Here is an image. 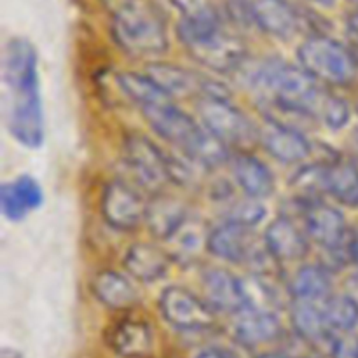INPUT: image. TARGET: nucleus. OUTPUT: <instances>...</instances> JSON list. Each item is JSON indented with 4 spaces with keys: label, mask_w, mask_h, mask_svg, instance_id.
Masks as SVG:
<instances>
[{
    "label": "nucleus",
    "mask_w": 358,
    "mask_h": 358,
    "mask_svg": "<svg viewBox=\"0 0 358 358\" xmlns=\"http://www.w3.org/2000/svg\"><path fill=\"white\" fill-rule=\"evenodd\" d=\"M3 80L9 87V131L21 145L44 142V110L38 91L37 52L31 42L13 37L3 49Z\"/></svg>",
    "instance_id": "nucleus-1"
},
{
    "label": "nucleus",
    "mask_w": 358,
    "mask_h": 358,
    "mask_svg": "<svg viewBox=\"0 0 358 358\" xmlns=\"http://www.w3.org/2000/svg\"><path fill=\"white\" fill-rule=\"evenodd\" d=\"M177 35L199 65L215 72H236L247 62V45L236 35L224 30L222 20H180Z\"/></svg>",
    "instance_id": "nucleus-2"
},
{
    "label": "nucleus",
    "mask_w": 358,
    "mask_h": 358,
    "mask_svg": "<svg viewBox=\"0 0 358 358\" xmlns=\"http://www.w3.org/2000/svg\"><path fill=\"white\" fill-rule=\"evenodd\" d=\"M112 35L119 48L135 58L159 56L168 49L163 20L150 6L136 0L124 2L112 17Z\"/></svg>",
    "instance_id": "nucleus-3"
},
{
    "label": "nucleus",
    "mask_w": 358,
    "mask_h": 358,
    "mask_svg": "<svg viewBox=\"0 0 358 358\" xmlns=\"http://www.w3.org/2000/svg\"><path fill=\"white\" fill-rule=\"evenodd\" d=\"M301 66L317 83L327 86H350L357 80L358 66L346 44L327 35H311L297 51Z\"/></svg>",
    "instance_id": "nucleus-4"
},
{
    "label": "nucleus",
    "mask_w": 358,
    "mask_h": 358,
    "mask_svg": "<svg viewBox=\"0 0 358 358\" xmlns=\"http://www.w3.org/2000/svg\"><path fill=\"white\" fill-rule=\"evenodd\" d=\"M206 250L220 261L250 266L255 275H271V264H278L269 254L264 238L259 240L252 227L226 220L210 231Z\"/></svg>",
    "instance_id": "nucleus-5"
},
{
    "label": "nucleus",
    "mask_w": 358,
    "mask_h": 358,
    "mask_svg": "<svg viewBox=\"0 0 358 358\" xmlns=\"http://www.w3.org/2000/svg\"><path fill=\"white\" fill-rule=\"evenodd\" d=\"M203 126L227 147L245 149L259 142V128L234 107L224 93H206L198 100Z\"/></svg>",
    "instance_id": "nucleus-6"
},
{
    "label": "nucleus",
    "mask_w": 358,
    "mask_h": 358,
    "mask_svg": "<svg viewBox=\"0 0 358 358\" xmlns=\"http://www.w3.org/2000/svg\"><path fill=\"white\" fill-rule=\"evenodd\" d=\"M124 166L135 187L156 196L171 182L168 156L147 136L129 135L124 140Z\"/></svg>",
    "instance_id": "nucleus-7"
},
{
    "label": "nucleus",
    "mask_w": 358,
    "mask_h": 358,
    "mask_svg": "<svg viewBox=\"0 0 358 358\" xmlns=\"http://www.w3.org/2000/svg\"><path fill=\"white\" fill-rule=\"evenodd\" d=\"M159 310L164 320L184 332L208 331L215 325V311L205 299L184 287H168L159 297Z\"/></svg>",
    "instance_id": "nucleus-8"
},
{
    "label": "nucleus",
    "mask_w": 358,
    "mask_h": 358,
    "mask_svg": "<svg viewBox=\"0 0 358 358\" xmlns=\"http://www.w3.org/2000/svg\"><path fill=\"white\" fill-rule=\"evenodd\" d=\"M147 203L128 180H110L101 194V215L119 231H131L145 222Z\"/></svg>",
    "instance_id": "nucleus-9"
},
{
    "label": "nucleus",
    "mask_w": 358,
    "mask_h": 358,
    "mask_svg": "<svg viewBox=\"0 0 358 358\" xmlns=\"http://www.w3.org/2000/svg\"><path fill=\"white\" fill-rule=\"evenodd\" d=\"M303 206V222L304 227H306L308 236H310L311 241L320 245L325 252L343 247L350 240L352 229L346 224V219L341 210L334 208L331 205H325L324 201H317Z\"/></svg>",
    "instance_id": "nucleus-10"
},
{
    "label": "nucleus",
    "mask_w": 358,
    "mask_h": 358,
    "mask_svg": "<svg viewBox=\"0 0 358 358\" xmlns=\"http://www.w3.org/2000/svg\"><path fill=\"white\" fill-rule=\"evenodd\" d=\"M310 236L304 224L301 226L292 215L283 213L268 226L264 233V243L269 254L278 264L301 261L310 252Z\"/></svg>",
    "instance_id": "nucleus-11"
},
{
    "label": "nucleus",
    "mask_w": 358,
    "mask_h": 358,
    "mask_svg": "<svg viewBox=\"0 0 358 358\" xmlns=\"http://www.w3.org/2000/svg\"><path fill=\"white\" fill-rule=\"evenodd\" d=\"M107 343L122 358H149L154 353L156 336L152 325L138 317H122L110 325Z\"/></svg>",
    "instance_id": "nucleus-12"
},
{
    "label": "nucleus",
    "mask_w": 358,
    "mask_h": 358,
    "mask_svg": "<svg viewBox=\"0 0 358 358\" xmlns=\"http://www.w3.org/2000/svg\"><path fill=\"white\" fill-rule=\"evenodd\" d=\"M254 24L264 34L289 41L299 34L306 16L289 0H252Z\"/></svg>",
    "instance_id": "nucleus-13"
},
{
    "label": "nucleus",
    "mask_w": 358,
    "mask_h": 358,
    "mask_svg": "<svg viewBox=\"0 0 358 358\" xmlns=\"http://www.w3.org/2000/svg\"><path fill=\"white\" fill-rule=\"evenodd\" d=\"M259 142L269 156L285 164L301 163L311 154V143L306 135L301 129L280 122L266 121L264 128H259Z\"/></svg>",
    "instance_id": "nucleus-14"
},
{
    "label": "nucleus",
    "mask_w": 358,
    "mask_h": 358,
    "mask_svg": "<svg viewBox=\"0 0 358 358\" xmlns=\"http://www.w3.org/2000/svg\"><path fill=\"white\" fill-rule=\"evenodd\" d=\"M201 289L206 304L213 311L234 315L245 308L241 278L222 268H206L201 273Z\"/></svg>",
    "instance_id": "nucleus-15"
},
{
    "label": "nucleus",
    "mask_w": 358,
    "mask_h": 358,
    "mask_svg": "<svg viewBox=\"0 0 358 358\" xmlns=\"http://www.w3.org/2000/svg\"><path fill=\"white\" fill-rule=\"evenodd\" d=\"M233 317L234 339L247 348L268 345L282 336V324L276 313H271V311L243 308Z\"/></svg>",
    "instance_id": "nucleus-16"
},
{
    "label": "nucleus",
    "mask_w": 358,
    "mask_h": 358,
    "mask_svg": "<svg viewBox=\"0 0 358 358\" xmlns=\"http://www.w3.org/2000/svg\"><path fill=\"white\" fill-rule=\"evenodd\" d=\"M44 203V191L41 184L30 175H20L14 180L6 182L0 189V208L13 222L27 219Z\"/></svg>",
    "instance_id": "nucleus-17"
},
{
    "label": "nucleus",
    "mask_w": 358,
    "mask_h": 358,
    "mask_svg": "<svg viewBox=\"0 0 358 358\" xmlns=\"http://www.w3.org/2000/svg\"><path fill=\"white\" fill-rule=\"evenodd\" d=\"M229 164L231 173H233L238 187L243 191L245 196L262 199L273 194L275 177H273L271 170L254 154L240 150L234 156H231Z\"/></svg>",
    "instance_id": "nucleus-18"
},
{
    "label": "nucleus",
    "mask_w": 358,
    "mask_h": 358,
    "mask_svg": "<svg viewBox=\"0 0 358 358\" xmlns=\"http://www.w3.org/2000/svg\"><path fill=\"white\" fill-rule=\"evenodd\" d=\"M170 254L152 243L131 245L122 259L126 273L143 283L157 282L163 278L170 269Z\"/></svg>",
    "instance_id": "nucleus-19"
},
{
    "label": "nucleus",
    "mask_w": 358,
    "mask_h": 358,
    "mask_svg": "<svg viewBox=\"0 0 358 358\" xmlns=\"http://www.w3.org/2000/svg\"><path fill=\"white\" fill-rule=\"evenodd\" d=\"M147 76L171 98L187 96L198 93L199 96L206 93L210 83L198 73L184 69V66L171 65V63H150L147 65Z\"/></svg>",
    "instance_id": "nucleus-20"
},
{
    "label": "nucleus",
    "mask_w": 358,
    "mask_h": 358,
    "mask_svg": "<svg viewBox=\"0 0 358 358\" xmlns=\"http://www.w3.org/2000/svg\"><path fill=\"white\" fill-rule=\"evenodd\" d=\"M187 222V208L178 198L164 192L156 194L147 203L145 224L159 240H170Z\"/></svg>",
    "instance_id": "nucleus-21"
},
{
    "label": "nucleus",
    "mask_w": 358,
    "mask_h": 358,
    "mask_svg": "<svg viewBox=\"0 0 358 358\" xmlns=\"http://www.w3.org/2000/svg\"><path fill=\"white\" fill-rule=\"evenodd\" d=\"M334 271L322 264H304L296 271L289 283V292L294 301L324 303L332 296Z\"/></svg>",
    "instance_id": "nucleus-22"
},
{
    "label": "nucleus",
    "mask_w": 358,
    "mask_h": 358,
    "mask_svg": "<svg viewBox=\"0 0 358 358\" xmlns=\"http://www.w3.org/2000/svg\"><path fill=\"white\" fill-rule=\"evenodd\" d=\"M91 289H93L94 297L108 310L126 311L131 310L138 303V292L135 285L124 275L112 269L98 273L93 278Z\"/></svg>",
    "instance_id": "nucleus-23"
},
{
    "label": "nucleus",
    "mask_w": 358,
    "mask_h": 358,
    "mask_svg": "<svg viewBox=\"0 0 358 358\" xmlns=\"http://www.w3.org/2000/svg\"><path fill=\"white\" fill-rule=\"evenodd\" d=\"M290 318L296 334L306 343L334 341L336 334L331 331L325 318L324 303H310V301H292Z\"/></svg>",
    "instance_id": "nucleus-24"
},
{
    "label": "nucleus",
    "mask_w": 358,
    "mask_h": 358,
    "mask_svg": "<svg viewBox=\"0 0 358 358\" xmlns=\"http://www.w3.org/2000/svg\"><path fill=\"white\" fill-rule=\"evenodd\" d=\"M327 194L348 208H358V166L355 161L336 157L327 164Z\"/></svg>",
    "instance_id": "nucleus-25"
},
{
    "label": "nucleus",
    "mask_w": 358,
    "mask_h": 358,
    "mask_svg": "<svg viewBox=\"0 0 358 358\" xmlns=\"http://www.w3.org/2000/svg\"><path fill=\"white\" fill-rule=\"evenodd\" d=\"M117 84L122 93L140 107V110L163 101L173 100L170 94L164 93L147 73L122 72L117 76Z\"/></svg>",
    "instance_id": "nucleus-26"
},
{
    "label": "nucleus",
    "mask_w": 358,
    "mask_h": 358,
    "mask_svg": "<svg viewBox=\"0 0 358 358\" xmlns=\"http://www.w3.org/2000/svg\"><path fill=\"white\" fill-rule=\"evenodd\" d=\"M290 187L296 191V201L303 205L322 201L327 194V164L317 163L299 168L290 178Z\"/></svg>",
    "instance_id": "nucleus-27"
},
{
    "label": "nucleus",
    "mask_w": 358,
    "mask_h": 358,
    "mask_svg": "<svg viewBox=\"0 0 358 358\" xmlns=\"http://www.w3.org/2000/svg\"><path fill=\"white\" fill-rule=\"evenodd\" d=\"M324 311L329 327L336 336L355 332L358 327V303L346 294H332L324 301Z\"/></svg>",
    "instance_id": "nucleus-28"
},
{
    "label": "nucleus",
    "mask_w": 358,
    "mask_h": 358,
    "mask_svg": "<svg viewBox=\"0 0 358 358\" xmlns=\"http://www.w3.org/2000/svg\"><path fill=\"white\" fill-rule=\"evenodd\" d=\"M208 233H201L194 222L187 219V222L173 234L168 241V254L171 259L180 262H189L198 255L201 247H208Z\"/></svg>",
    "instance_id": "nucleus-29"
},
{
    "label": "nucleus",
    "mask_w": 358,
    "mask_h": 358,
    "mask_svg": "<svg viewBox=\"0 0 358 358\" xmlns=\"http://www.w3.org/2000/svg\"><path fill=\"white\" fill-rule=\"evenodd\" d=\"M224 203H226V213H224L226 222L254 227L266 217V210L261 205V199L243 196V198H229Z\"/></svg>",
    "instance_id": "nucleus-30"
},
{
    "label": "nucleus",
    "mask_w": 358,
    "mask_h": 358,
    "mask_svg": "<svg viewBox=\"0 0 358 358\" xmlns=\"http://www.w3.org/2000/svg\"><path fill=\"white\" fill-rule=\"evenodd\" d=\"M350 119H352V107L348 101L329 93L318 114V121H322L331 129H343L348 124Z\"/></svg>",
    "instance_id": "nucleus-31"
},
{
    "label": "nucleus",
    "mask_w": 358,
    "mask_h": 358,
    "mask_svg": "<svg viewBox=\"0 0 358 358\" xmlns=\"http://www.w3.org/2000/svg\"><path fill=\"white\" fill-rule=\"evenodd\" d=\"M175 9L180 13V20L208 21L222 20L219 7L213 0H171Z\"/></svg>",
    "instance_id": "nucleus-32"
},
{
    "label": "nucleus",
    "mask_w": 358,
    "mask_h": 358,
    "mask_svg": "<svg viewBox=\"0 0 358 358\" xmlns=\"http://www.w3.org/2000/svg\"><path fill=\"white\" fill-rule=\"evenodd\" d=\"M332 358H358V334H338L331 343Z\"/></svg>",
    "instance_id": "nucleus-33"
},
{
    "label": "nucleus",
    "mask_w": 358,
    "mask_h": 358,
    "mask_svg": "<svg viewBox=\"0 0 358 358\" xmlns=\"http://www.w3.org/2000/svg\"><path fill=\"white\" fill-rule=\"evenodd\" d=\"M226 10L236 24H254L252 0H227Z\"/></svg>",
    "instance_id": "nucleus-34"
},
{
    "label": "nucleus",
    "mask_w": 358,
    "mask_h": 358,
    "mask_svg": "<svg viewBox=\"0 0 358 358\" xmlns=\"http://www.w3.org/2000/svg\"><path fill=\"white\" fill-rule=\"evenodd\" d=\"M346 41H348L346 48L350 49L358 66V13L350 16L348 24H346Z\"/></svg>",
    "instance_id": "nucleus-35"
},
{
    "label": "nucleus",
    "mask_w": 358,
    "mask_h": 358,
    "mask_svg": "<svg viewBox=\"0 0 358 358\" xmlns=\"http://www.w3.org/2000/svg\"><path fill=\"white\" fill-rule=\"evenodd\" d=\"M348 154L353 161H358V128H353L348 136Z\"/></svg>",
    "instance_id": "nucleus-36"
},
{
    "label": "nucleus",
    "mask_w": 358,
    "mask_h": 358,
    "mask_svg": "<svg viewBox=\"0 0 358 358\" xmlns=\"http://www.w3.org/2000/svg\"><path fill=\"white\" fill-rule=\"evenodd\" d=\"M196 358H236V357L231 355L229 352H224V350L210 348V350H205V352L199 353Z\"/></svg>",
    "instance_id": "nucleus-37"
},
{
    "label": "nucleus",
    "mask_w": 358,
    "mask_h": 358,
    "mask_svg": "<svg viewBox=\"0 0 358 358\" xmlns=\"http://www.w3.org/2000/svg\"><path fill=\"white\" fill-rule=\"evenodd\" d=\"M345 294L352 297L355 303H358V271L348 280V289H346Z\"/></svg>",
    "instance_id": "nucleus-38"
},
{
    "label": "nucleus",
    "mask_w": 358,
    "mask_h": 358,
    "mask_svg": "<svg viewBox=\"0 0 358 358\" xmlns=\"http://www.w3.org/2000/svg\"><path fill=\"white\" fill-rule=\"evenodd\" d=\"M352 248H353V261H355V266L358 268V227L357 229H352Z\"/></svg>",
    "instance_id": "nucleus-39"
},
{
    "label": "nucleus",
    "mask_w": 358,
    "mask_h": 358,
    "mask_svg": "<svg viewBox=\"0 0 358 358\" xmlns=\"http://www.w3.org/2000/svg\"><path fill=\"white\" fill-rule=\"evenodd\" d=\"M310 2L318 3V6H324V7H332L336 3V0H310Z\"/></svg>",
    "instance_id": "nucleus-40"
},
{
    "label": "nucleus",
    "mask_w": 358,
    "mask_h": 358,
    "mask_svg": "<svg viewBox=\"0 0 358 358\" xmlns=\"http://www.w3.org/2000/svg\"><path fill=\"white\" fill-rule=\"evenodd\" d=\"M257 358H289V357L283 355V353H264V355H261Z\"/></svg>",
    "instance_id": "nucleus-41"
},
{
    "label": "nucleus",
    "mask_w": 358,
    "mask_h": 358,
    "mask_svg": "<svg viewBox=\"0 0 358 358\" xmlns=\"http://www.w3.org/2000/svg\"><path fill=\"white\" fill-rule=\"evenodd\" d=\"M303 358H322V357H317V355H306V357H303Z\"/></svg>",
    "instance_id": "nucleus-42"
},
{
    "label": "nucleus",
    "mask_w": 358,
    "mask_h": 358,
    "mask_svg": "<svg viewBox=\"0 0 358 358\" xmlns=\"http://www.w3.org/2000/svg\"><path fill=\"white\" fill-rule=\"evenodd\" d=\"M355 112H357V115H358V100H357V103H355Z\"/></svg>",
    "instance_id": "nucleus-43"
}]
</instances>
